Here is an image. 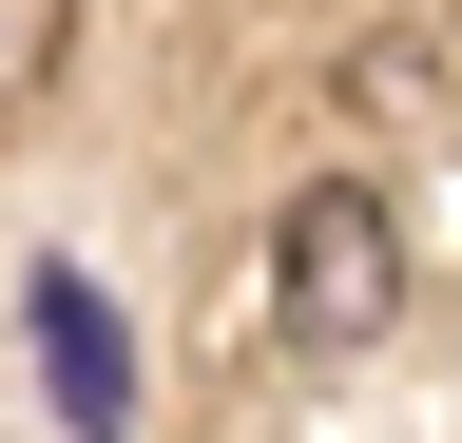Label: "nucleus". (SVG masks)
Returning <instances> with one entry per match:
<instances>
[{"mask_svg":"<svg viewBox=\"0 0 462 443\" xmlns=\"http://www.w3.org/2000/svg\"><path fill=\"white\" fill-rule=\"evenodd\" d=\"M58 59H78V0H0V97H39Z\"/></svg>","mask_w":462,"mask_h":443,"instance_id":"7ed1b4c3","label":"nucleus"},{"mask_svg":"<svg viewBox=\"0 0 462 443\" xmlns=\"http://www.w3.org/2000/svg\"><path fill=\"white\" fill-rule=\"evenodd\" d=\"M270 309H289V347H385V309H404V232H385L366 174H309V193L270 212Z\"/></svg>","mask_w":462,"mask_h":443,"instance_id":"f257e3e1","label":"nucleus"},{"mask_svg":"<svg viewBox=\"0 0 462 443\" xmlns=\"http://www.w3.org/2000/svg\"><path fill=\"white\" fill-rule=\"evenodd\" d=\"M39 366H58V405H78V443L135 424V347H116V309L78 290V270H39Z\"/></svg>","mask_w":462,"mask_h":443,"instance_id":"f03ea898","label":"nucleus"}]
</instances>
